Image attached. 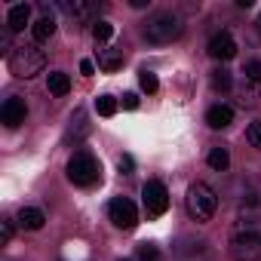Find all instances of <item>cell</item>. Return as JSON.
I'll list each match as a JSON object with an SVG mask.
<instances>
[{
  "instance_id": "cell-27",
  "label": "cell",
  "mask_w": 261,
  "mask_h": 261,
  "mask_svg": "<svg viewBox=\"0 0 261 261\" xmlns=\"http://www.w3.org/2000/svg\"><path fill=\"white\" fill-rule=\"evenodd\" d=\"M117 166H120V175H133V169H136V160L129 157V154H123V157L117 160Z\"/></svg>"
},
{
  "instance_id": "cell-16",
  "label": "cell",
  "mask_w": 261,
  "mask_h": 261,
  "mask_svg": "<svg viewBox=\"0 0 261 261\" xmlns=\"http://www.w3.org/2000/svg\"><path fill=\"white\" fill-rule=\"evenodd\" d=\"M46 89H49L53 95H68V89H71V77H68L65 71H53V74L46 77Z\"/></svg>"
},
{
  "instance_id": "cell-18",
  "label": "cell",
  "mask_w": 261,
  "mask_h": 261,
  "mask_svg": "<svg viewBox=\"0 0 261 261\" xmlns=\"http://www.w3.org/2000/svg\"><path fill=\"white\" fill-rule=\"evenodd\" d=\"M230 86H233V77H230V71H224V68L212 71V89H215V92H227Z\"/></svg>"
},
{
  "instance_id": "cell-1",
  "label": "cell",
  "mask_w": 261,
  "mask_h": 261,
  "mask_svg": "<svg viewBox=\"0 0 261 261\" xmlns=\"http://www.w3.org/2000/svg\"><path fill=\"white\" fill-rule=\"evenodd\" d=\"M142 34H145V40H148V43H157V46L172 43V40H178V37L185 34V19H181L178 13H172V10L154 13V16L145 22Z\"/></svg>"
},
{
  "instance_id": "cell-25",
  "label": "cell",
  "mask_w": 261,
  "mask_h": 261,
  "mask_svg": "<svg viewBox=\"0 0 261 261\" xmlns=\"http://www.w3.org/2000/svg\"><path fill=\"white\" fill-rule=\"evenodd\" d=\"M13 233H16L13 218H4V221H0V246H10L13 243Z\"/></svg>"
},
{
  "instance_id": "cell-15",
  "label": "cell",
  "mask_w": 261,
  "mask_h": 261,
  "mask_svg": "<svg viewBox=\"0 0 261 261\" xmlns=\"http://www.w3.org/2000/svg\"><path fill=\"white\" fill-rule=\"evenodd\" d=\"M120 65H123V49H114V46H108V49H101V53H98V68H101V71L114 74Z\"/></svg>"
},
{
  "instance_id": "cell-22",
  "label": "cell",
  "mask_w": 261,
  "mask_h": 261,
  "mask_svg": "<svg viewBox=\"0 0 261 261\" xmlns=\"http://www.w3.org/2000/svg\"><path fill=\"white\" fill-rule=\"evenodd\" d=\"M74 129H77V139H83V136L89 133V123H86V114H83V111H77V114L71 117V129H68V136L74 133Z\"/></svg>"
},
{
  "instance_id": "cell-24",
  "label": "cell",
  "mask_w": 261,
  "mask_h": 261,
  "mask_svg": "<svg viewBox=\"0 0 261 261\" xmlns=\"http://www.w3.org/2000/svg\"><path fill=\"white\" fill-rule=\"evenodd\" d=\"M246 80L249 83H261V59H252V62H246Z\"/></svg>"
},
{
  "instance_id": "cell-5",
  "label": "cell",
  "mask_w": 261,
  "mask_h": 261,
  "mask_svg": "<svg viewBox=\"0 0 261 261\" xmlns=\"http://www.w3.org/2000/svg\"><path fill=\"white\" fill-rule=\"evenodd\" d=\"M230 255H233V261H261V233L243 230V233L230 237Z\"/></svg>"
},
{
  "instance_id": "cell-32",
  "label": "cell",
  "mask_w": 261,
  "mask_h": 261,
  "mask_svg": "<svg viewBox=\"0 0 261 261\" xmlns=\"http://www.w3.org/2000/svg\"><path fill=\"white\" fill-rule=\"evenodd\" d=\"M120 261H129V258H120Z\"/></svg>"
},
{
  "instance_id": "cell-2",
  "label": "cell",
  "mask_w": 261,
  "mask_h": 261,
  "mask_svg": "<svg viewBox=\"0 0 261 261\" xmlns=\"http://www.w3.org/2000/svg\"><path fill=\"white\" fill-rule=\"evenodd\" d=\"M43 68H46V53H43L37 43L16 46V49L10 53V71H13V77H19V80H31V77H37Z\"/></svg>"
},
{
  "instance_id": "cell-7",
  "label": "cell",
  "mask_w": 261,
  "mask_h": 261,
  "mask_svg": "<svg viewBox=\"0 0 261 261\" xmlns=\"http://www.w3.org/2000/svg\"><path fill=\"white\" fill-rule=\"evenodd\" d=\"M142 200H145V212H148L151 218H160V215H166V209H169V191H166L163 181H148V185L142 188Z\"/></svg>"
},
{
  "instance_id": "cell-13",
  "label": "cell",
  "mask_w": 261,
  "mask_h": 261,
  "mask_svg": "<svg viewBox=\"0 0 261 261\" xmlns=\"http://www.w3.org/2000/svg\"><path fill=\"white\" fill-rule=\"evenodd\" d=\"M62 10H65L74 22H86V19L95 13V4H89V0H62Z\"/></svg>"
},
{
  "instance_id": "cell-30",
  "label": "cell",
  "mask_w": 261,
  "mask_h": 261,
  "mask_svg": "<svg viewBox=\"0 0 261 261\" xmlns=\"http://www.w3.org/2000/svg\"><path fill=\"white\" fill-rule=\"evenodd\" d=\"M151 0H129V7H136V10H142V7H148Z\"/></svg>"
},
{
  "instance_id": "cell-19",
  "label": "cell",
  "mask_w": 261,
  "mask_h": 261,
  "mask_svg": "<svg viewBox=\"0 0 261 261\" xmlns=\"http://www.w3.org/2000/svg\"><path fill=\"white\" fill-rule=\"evenodd\" d=\"M139 83H142V89H145L148 95H154V92L160 89V80H157V74H154V71H148V68H142V71H139Z\"/></svg>"
},
{
  "instance_id": "cell-6",
  "label": "cell",
  "mask_w": 261,
  "mask_h": 261,
  "mask_svg": "<svg viewBox=\"0 0 261 261\" xmlns=\"http://www.w3.org/2000/svg\"><path fill=\"white\" fill-rule=\"evenodd\" d=\"M108 215H111V221L120 230H133L139 224V209H136V203L129 200V197H114L108 203Z\"/></svg>"
},
{
  "instance_id": "cell-4",
  "label": "cell",
  "mask_w": 261,
  "mask_h": 261,
  "mask_svg": "<svg viewBox=\"0 0 261 261\" xmlns=\"http://www.w3.org/2000/svg\"><path fill=\"white\" fill-rule=\"evenodd\" d=\"M68 178L77 188H89V185H95L101 178V163L89 151H80V154H74L68 160Z\"/></svg>"
},
{
  "instance_id": "cell-26",
  "label": "cell",
  "mask_w": 261,
  "mask_h": 261,
  "mask_svg": "<svg viewBox=\"0 0 261 261\" xmlns=\"http://www.w3.org/2000/svg\"><path fill=\"white\" fill-rule=\"evenodd\" d=\"M246 142H249L252 148H261V123H258V120L249 123V129H246Z\"/></svg>"
},
{
  "instance_id": "cell-14",
  "label": "cell",
  "mask_w": 261,
  "mask_h": 261,
  "mask_svg": "<svg viewBox=\"0 0 261 261\" xmlns=\"http://www.w3.org/2000/svg\"><path fill=\"white\" fill-rule=\"evenodd\" d=\"M206 123H209L212 129H227V126L233 123V111H230L227 105H212V108L206 111Z\"/></svg>"
},
{
  "instance_id": "cell-11",
  "label": "cell",
  "mask_w": 261,
  "mask_h": 261,
  "mask_svg": "<svg viewBox=\"0 0 261 261\" xmlns=\"http://www.w3.org/2000/svg\"><path fill=\"white\" fill-rule=\"evenodd\" d=\"M31 22V4H13L7 13V28L10 31H22Z\"/></svg>"
},
{
  "instance_id": "cell-10",
  "label": "cell",
  "mask_w": 261,
  "mask_h": 261,
  "mask_svg": "<svg viewBox=\"0 0 261 261\" xmlns=\"http://www.w3.org/2000/svg\"><path fill=\"white\" fill-rule=\"evenodd\" d=\"M43 10V16L34 22V28H31V34H34V40L37 43H46L53 34H56V16H53V10H49V4H43L40 7Z\"/></svg>"
},
{
  "instance_id": "cell-8",
  "label": "cell",
  "mask_w": 261,
  "mask_h": 261,
  "mask_svg": "<svg viewBox=\"0 0 261 261\" xmlns=\"http://www.w3.org/2000/svg\"><path fill=\"white\" fill-rule=\"evenodd\" d=\"M25 117H28V105H25V98H19V95H10V98L4 101V108H0V120H4L7 129L22 126Z\"/></svg>"
},
{
  "instance_id": "cell-28",
  "label": "cell",
  "mask_w": 261,
  "mask_h": 261,
  "mask_svg": "<svg viewBox=\"0 0 261 261\" xmlns=\"http://www.w3.org/2000/svg\"><path fill=\"white\" fill-rule=\"evenodd\" d=\"M123 108H126V111H136V108H139V95H136V92H126V95H123Z\"/></svg>"
},
{
  "instance_id": "cell-9",
  "label": "cell",
  "mask_w": 261,
  "mask_h": 261,
  "mask_svg": "<svg viewBox=\"0 0 261 261\" xmlns=\"http://www.w3.org/2000/svg\"><path fill=\"white\" fill-rule=\"evenodd\" d=\"M209 56L215 62H230L237 56V40L230 37V31H218L212 40H209Z\"/></svg>"
},
{
  "instance_id": "cell-17",
  "label": "cell",
  "mask_w": 261,
  "mask_h": 261,
  "mask_svg": "<svg viewBox=\"0 0 261 261\" xmlns=\"http://www.w3.org/2000/svg\"><path fill=\"white\" fill-rule=\"evenodd\" d=\"M206 163H209L215 172H224V169L230 166V154H227V148H212L209 157H206Z\"/></svg>"
},
{
  "instance_id": "cell-31",
  "label": "cell",
  "mask_w": 261,
  "mask_h": 261,
  "mask_svg": "<svg viewBox=\"0 0 261 261\" xmlns=\"http://www.w3.org/2000/svg\"><path fill=\"white\" fill-rule=\"evenodd\" d=\"M258 28H261V16H258Z\"/></svg>"
},
{
  "instance_id": "cell-12",
  "label": "cell",
  "mask_w": 261,
  "mask_h": 261,
  "mask_svg": "<svg viewBox=\"0 0 261 261\" xmlns=\"http://www.w3.org/2000/svg\"><path fill=\"white\" fill-rule=\"evenodd\" d=\"M16 221H19V227H25V230H40V227L46 224V215H43L40 209H34V206H22L19 215H16Z\"/></svg>"
},
{
  "instance_id": "cell-21",
  "label": "cell",
  "mask_w": 261,
  "mask_h": 261,
  "mask_svg": "<svg viewBox=\"0 0 261 261\" xmlns=\"http://www.w3.org/2000/svg\"><path fill=\"white\" fill-rule=\"evenodd\" d=\"M95 111H98L101 117H114V114H117V98H114V95H98V98H95Z\"/></svg>"
},
{
  "instance_id": "cell-29",
  "label": "cell",
  "mask_w": 261,
  "mask_h": 261,
  "mask_svg": "<svg viewBox=\"0 0 261 261\" xmlns=\"http://www.w3.org/2000/svg\"><path fill=\"white\" fill-rule=\"evenodd\" d=\"M80 74H86V77H92V74H95V65H92L89 59H83V62H80Z\"/></svg>"
},
{
  "instance_id": "cell-3",
  "label": "cell",
  "mask_w": 261,
  "mask_h": 261,
  "mask_svg": "<svg viewBox=\"0 0 261 261\" xmlns=\"http://www.w3.org/2000/svg\"><path fill=\"white\" fill-rule=\"evenodd\" d=\"M185 206H188V215H191L197 224H206V221H212V215H215V209H218V197H215V191H212L209 185L197 181V185L188 188Z\"/></svg>"
},
{
  "instance_id": "cell-23",
  "label": "cell",
  "mask_w": 261,
  "mask_h": 261,
  "mask_svg": "<svg viewBox=\"0 0 261 261\" xmlns=\"http://www.w3.org/2000/svg\"><path fill=\"white\" fill-rule=\"evenodd\" d=\"M139 261H163V255L154 243H145V246H139Z\"/></svg>"
},
{
  "instance_id": "cell-20",
  "label": "cell",
  "mask_w": 261,
  "mask_h": 261,
  "mask_svg": "<svg viewBox=\"0 0 261 261\" xmlns=\"http://www.w3.org/2000/svg\"><path fill=\"white\" fill-rule=\"evenodd\" d=\"M92 37H95L98 43H105V40H111V37H114V25H111L108 19H98V22L92 25Z\"/></svg>"
}]
</instances>
